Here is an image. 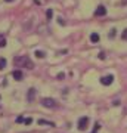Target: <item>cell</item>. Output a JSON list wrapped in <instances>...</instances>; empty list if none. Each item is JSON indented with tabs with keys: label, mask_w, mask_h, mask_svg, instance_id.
Wrapping results in <instances>:
<instances>
[{
	"label": "cell",
	"mask_w": 127,
	"mask_h": 133,
	"mask_svg": "<svg viewBox=\"0 0 127 133\" xmlns=\"http://www.w3.org/2000/svg\"><path fill=\"white\" fill-rule=\"evenodd\" d=\"M14 64H15V66H25L28 70L34 68V64L31 62V59L28 56H16L14 59Z\"/></svg>",
	"instance_id": "cell-1"
},
{
	"label": "cell",
	"mask_w": 127,
	"mask_h": 133,
	"mask_svg": "<svg viewBox=\"0 0 127 133\" xmlns=\"http://www.w3.org/2000/svg\"><path fill=\"white\" fill-rule=\"evenodd\" d=\"M42 105L44 108H56L58 107V102L52 98H43L42 99Z\"/></svg>",
	"instance_id": "cell-2"
},
{
	"label": "cell",
	"mask_w": 127,
	"mask_h": 133,
	"mask_svg": "<svg viewBox=\"0 0 127 133\" xmlns=\"http://www.w3.org/2000/svg\"><path fill=\"white\" fill-rule=\"evenodd\" d=\"M87 124H89V118L87 117H81L78 120V130H86L87 129Z\"/></svg>",
	"instance_id": "cell-3"
},
{
	"label": "cell",
	"mask_w": 127,
	"mask_h": 133,
	"mask_svg": "<svg viewBox=\"0 0 127 133\" xmlns=\"http://www.w3.org/2000/svg\"><path fill=\"white\" fill-rule=\"evenodd\" d=\"M112 81H114V76H105L101 78V83L104 86H109V84H112Z\"/></svg>",
	"instance_id": "cell-4"
},
{
	"label": "cell",
	"mask_w": 127,
	"mask_h": 133,
	"mask_svg": "<svg viewBox=\"0 0 127 133\" xmlns=\"http://www.w3.org/2000/svg\"><path fill=\"white\" fill-rule=\"evenodd\" d=\"M104 15H106V8L105 6H98V9L95 10V16H104Z\"/></svg>",
	"instance_id": "cell-5"
},
{
	"label": "cell",
	"mask_w": 127,
	"mask_h": 133,
	"mask_svg": "<svg viewBox=\"0 0 127 133\" xmlns=\"http://www.w3.org/2000/svg\"><path fill=\"white\" fill-rule=\"evenodd\" d=\"M34 98H36V89H34V87H31V89H28V93H27V99H28V102H33Z\"/></svg>",
	"instance_id": "cell-6"
},
{
	"label": "cell",
	"mask_w": 127,
	"mask_h": 133,
	"mask_svg": "<svg viewBox=\"0 0 127 133\" xmlns=\"http://www.w3.org/2000/svg\"><path fill=\"white\" fill-rule=\"evenodd\" d=\"M12 77H14L16 81H21L22 80V71H21V70H15V71L12 72Z\"/></svg>",
	"instance_id": "cell-7"
},
{
	"label": "cell",
	"mask_w": 127,
	"mask_h": 133,
	"mask_svg": "<svg viewBox=\"0 0 127 133\" xmlns=\"http://www.w3.org/2000/svg\"><path fill=\"white\" fill-rule=\"evenodd\" d=\"M90 42L92 43H98L99 42V34H96V33L90 34Z\"/></svg>",
	"instance_id": "cell-8"
},
{
	"label": "cell",
	"mask_w": 127,
	"mask_h": 133,
	"mask_svg": "<svg viewBox=\"0 0 127 133\" xmlns=\"http://www.w3.org/2000/svg\"><path fill=\"white\" fill-rule=\"evenodd\" d=\"M31 22H33V19H28V21H27V22L24 24V27H22V30H24V31H28V30H30V27H31Z\"/></svg>",
	"instance_id": "cell-9"
},
{
	"label": "cell",
	"mask_w": 127,
	"mask_h": 133,
	"mask_svg": "<svg viewBox=\"0 0 127 133\" xmlns=\"http://www.w3.org/2000/svg\"><path fill=\"white\" fill-rule=\"evenodd\" d=\"M37 123H38V124H42V126H44V124H46V126H55L52 121H46V120H38Z\"/></svg>",
	"instance_id": "cell-10"
},
{
	"label": "cell",
	"mask_w": 127,
	"mask_h": 133,
	"mask_svg": "<svg viewBox=\"0 0 127 133\" xmlns=\"http://www.w3.org/2000/svg\"><path fill=\"white\" fill-rule=\"evenodd\" d=\"M34 55H36L37 58H40V59H43V58L46 56V55H44V52H42V50H36V52H34Z\"/></svg>",
	"instance_id": "cell-11"
},
{
	"label": "cell",
	"mask_w": 127,
	"mask_h": 133,
	"mask_svg": "<svg viewBox=\"0 0 127 133\" xmlns=\"http://www.w3.org/2000/svg\"><path fill=\"white\" fill-rule=\"evenodd\" d=\"M5 66H6V59L5 58H2V59H0V70H3Z\"/></svg>",
	"instance_id": "cell-12"
},
{
	"label": "cell",
	"mask_w": 127,
	"mask_h": 133,
	"mask_svg": "<svg viewBox=\"0 0 127 133\" xmlns=\"http://www.w3.org/2000/svg\"><path fill=\"white\" fill-rule=\"evenodd\" d=\"M56 78L58 80H64V78H65V74H64V72H59V74L56 76Z\"/></svg>",
	"instance_id": "cell-13"
},
{
	"label": "cell",
	"mask_w": 127,
	"mask_h": 133,
	"mask_svg": "<svg viewBox=\"0 0 127 133\" xmlns=\"http://www.w3.org/2000/svg\"><path fill=\"white\" fill-rule=\"evenodd\" d=\"M105 58H106V55H105V52H101V53H99V59H102V61H104Z\"/></svg>",
	"instance_id": "cell-14"
},
{
	"label": "cell",
	"mask_w": 127,
	"mask_h": 133,
	"mask_svg": "<svg viewBox=\"0 0 127 133\" xmlns=\"http://www.w3.org/2000/svg\"><path fill=\"white\" fill-rule=\"evenodd\" d=\"M121 37L124 38V40H127V28L124 30V31H123V34H121Z\"/></svg>",
	"instance_id": "cell-15"
},
{
	"label": "cell",
	"mask_w": 127,
	"mask_h": 133,
	"mask_svg": "<svg viewBox=\"0 0 127 133\" xmlns=\"http://www.w3.org/2000/svg\"><path fill=\"white\" fill-rule=\"evenodd\" d=\"M24 121H25L24 117H18V118H16V123H24Z\"/></svg>",
	"instance_id": "cell-16"
},
{
	"label": "cell",
	"mask_w": 127,
	"mask_h": 133,
	"mask_svg": "<svg viewBox=\"0 0 127 133\" xmlns=\"http://www.w3.org/2000/svg\"><path fill=\"white\" fill-rule=\"evenodd\" d=\"M5 46H6V40L2 38V40H0V48H5Z\"/></svg>",
	"instance_id": "cell-17"
},
{
	"label": "cell",
	"mask_w": 127,
	"mask_h": 133,
	"mask_svg": "<svg viewBox=\"0 0 127 133\" xmlns=\"http://www.w3.org/2000/svg\"><path fill=\"white\" fill-rule=\"evenodd\" d=\"M24 123H25V124H31V123H33V120H31V118H25Z\"/></svg>",
	"instance_id": "cell-18"
},
{
	"label": "cell",
	"mask_w": 127,
	"mask_h": 133,
	"mask_svg": "<svg viewBox=\"0 0 127 133\" xmlns=\"http://www.w3.org/2000/svg\"><path fill=\"white\" fill-rule=\"evenodd\" d=\"M47 18H49V19L52 18V10H50V9L47 10Z\"/></svg>",
	"instance_id": "cell-19"
},
{
	"label": "cell",
	"mask_w": 127,
	"mask_h": 133,
	"mask_svg": "<svg viewBox=\"0 0 127 133\" xmlns=\"http://www.w3.org/2000/svg\"><path fill=\"white\" fill-rule=\"evenodd\" d=\"M114 34H115V30H111V33H109V37H114Z\"/></svg>",
	"instance_id": "cell-20"
},
{
	"label": "cell",
	"mask_w": 127,
	"mask_h": 133,
	"mask_svg": "<svg viewBox=\"0 0 127 133\" xmlns=\"http://www.w3.org/2000/svg\"><path fill=\"white\" fill-rule=\"evenodd\" d=\"M121 3H123V5H126V3H127V0H123Z\"/></svg>",
	"instance_id": "cell-21"
},
{
	"label": "cell",
	"mask_w": 127,
	"mask_h": 133,
	"mask_svg": "<svg viewBox=\"0 0 127 133\" xmlns=\"http://www.w3.org/2000/svg\"><path fill=\"white\" fill-rule=\"evenodd\" d=\"M5 2H8V3H9V2H14V0H5Z\"/></svg>",
	"instance_id": "cell-22"
}]
</instances>
